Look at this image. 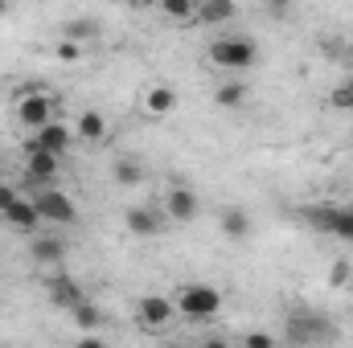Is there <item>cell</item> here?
<instances>
[{"instance_id":"f546056e","label":"cell","mask_w":353,"mask_h":348,"mask_svg":"<svg viewBox=\"0 0 353 348\" xmlns=\"http://www.w3.org/2000/svg\"><path fill=\"white\" fill-rule=\"evenodd\" d=\"M4 12H8V0H0V17H4Z\"/></svg>"},{"instance_id":"30bf717a","label":"cell","mask_w":353,"mask_h":348,"mask_svg":"<svg viewBox=\"0 0 353 348\" xmlns=\"http://www.w3.org/2000/svg\"><path fill=\"white\" fill-rule=\"evenodd\" d=\"M0 217H4V221H8L12 230H21V234H33V230L41 226V213H37L33 197H21V193H17V201H12V205H8V209L0 213Z\"/></svg>"},{"instance_id":"ffe728a7","label":"cell","mask_w":353,"mask_h":348,"mask_svg":"<svg viewBox=\"0 0 353 348\" xmlns=\"http://www.w3.org/2000/svg\"><path fill=\"white\" fill-rule=\"evenodd\" d=\"M62 254H66V246H62L58 238H37V242H33V259L37 262H58Z\"/></svg>"},{"instance_id":"9c48e42d","label":"cell","mask_w":353,"mask_h":348,"mask_svg":"<svg viewBox=\"0 0 353 348\" xmlns=\"http://www.w3.org/2000/svg\"><path fill=\"white\" fill-rule=\"evenodd\" d=\"M165 213L181 221V226H189V221H197V213H201V201H197V193L193 188H185V184H176L173 193H169V201H165Z\"/></svg>"},{"instance_id":"83f0119b","label":"cell","mask_w":353,"mask_h":348,"mask_svg":"<svg viewBox=\"0 0 353 348\" xmlns=\"http://www.w3.org/2000/svg\"><path fill=\"white\" fill-rule=\"evenodd\" d=\"M243 345L247 348H271L275 345V336H267V332H251V336H243Z\"/></svg>"},{"instance_id":"d4e9b609","label":"cell","mask_w":353,"mask_h":348,"mask_svg":"<svg viewBox=\"0 0 353 348\" xmlns=\"http://www.w3.org/2000/svg\"><path fill=\"white\" fill-rule=\"evenodd\" d=\"M350 283H353V266L345 259L333 262V270H329V287H350Z\"/></svg>"},{"instance_id":"8992f818","label":"cell","mask_w":353,"mask_h":348,"mask_svg":"<svg viewBox=\"0 0 353 348\" xmlns=\"http://www.w3.org/2000/svg\"><path fill=\"white\" fill-rule=\"evenodd\" d=\"M50 119H54V98H50L46 90H25V94L17 98V123H21V127L37 131V127L50 123Z\"/></svg>"},{"instance_id":"44dd1931","label":"cell","mask_w":353,"mask_h":348,"mask_svg":"<svg viewBox=\"0 0 353 348\" xmlns=\"http://www.w3.org/2000/svg\"><path fill=\"white\" fill-rule=\"evenodd\" d=\"M70 316H74V324H79V328H99V324H103V312H99L94 303H87V299H83V303H74V307H70Z\"/></svg>"},{"instance_id":"e0dca14e","label":"cell","mask_w":353,"mask_h":348,"mask_svg":"<svg viewBox=\"0 0 353 348\" xmlns=\"http://www.w3.org/2000/svg\"><path fill=\"white\" fill-rule=\"evenodd\" d=\"M218 226H222V234H226V238H234V242L251 238V217H247L243 209H222Z\"/></svg>"},{"instance_id":"5bb4252c","label":"cell","mask_w":353,"mask_h":348,"mask_svg":"<svg viewBox=\"0 0 353 348\" xmlns=\"http://www.w3.org/2000/svg\"><path fill=\"white\" fill-rule=\"evenodd\" d=\"M50 299L58 303V307H74V303H83L87 295H83V287L74 283V279H66V274H58V279H50Z\"/></svg>"},{"instance_id":"ba28073f","label":"cell","mask_w":353,"mask_h":348,"mask_svg":"<svg viewBox=\"0 0 353 348\" xmlns=\"http://www.w3.org/2000/svg\"><path fill=\"white\" fill-rule=\"evenodd\" d=\"M33 144H37V148H46V152H54V156H66V152H70V144H74V131H70L66 123L50 119V123H41V127H37Z\"/></svg>"},{"instance_id":"1f68e13d","label":"cell","mask_w":353,"mask_h":348,"mask_svg":"<svg viewBox=\"0 0 353 348\" xmlns=\"http://www.w3.org/2000/svg\"><path fill=\"white\" fill-rule=\"evenodd\" d=\"M350 287H353V283H350Z\"/></svg>"},{"instance_id":"7a4b0ae2","label":"cell","mask_w":353,"mask_h":348,"mask_svg":"<svg viewBox=\"0 0 353 348\" xmlns=\"http://www.w3.org/2000/svg\"><path fill=\"white\" fill-rule=\"evenodd\" d=\"M300 217L312 230H321V234H333L341 242H353V205H308Z\"/></svg>"},{"instance_id":"ac0fdd59","label":"cell","mask_w":353,"mask_h":348,"mask_svg":"<svg viewBox=\"0 0 353 348\" xmlns=\"http://www.w3.org/2000/svg\"><path fill=\"white\" fill-rule=\"evenodd\" d=\"M234 17V0H197V17L193 21H210V25H222Z\"/></svg>"},{"instance_id":"6da1fadb","label":"cell","mask_w":353,"mask_h":348,"mask_svg":"<svg viewBox=\"0 0 353 348\" xmlns=\"http://www.w3.org/2000/svg\"><path fill=\"white\" fill-rule=\"evenodd\" d=\"M173 303H176V316H185L193 324H205V320H214L222 312V291L210 287V283H185Z\"/></svg>"},{"instance_id":"7402d4cb","label":"cell","mask_w":353,"mask_h":348,"mask_svg":"<svg viewBox=\"0 0 353 348\" xmlns=\"http://www.w3.org/2000/svg\"><path fill=\"white\" fill-rule=\"evenodd\" d=\"M243 102H247V87L243 83H222L218 87V107L230 111V107H243Z\"/></svg>"},{"instance_id":"7c38bea8","label":"cell","mask_w":353,"mask_h":348,"mask_svg":"<svg viewBox=\"0 0 353 348\" xmlns=\"http://www.w3.org/2000/svg\"><path fill=\"white\" fill-rule=\"evenodd\" d=\"M144 111H148L152 119L173 115L176 111V87H169V83H152V87L144 90Z\"/></svg>"},{"instance_id":"603a6c76","label":"cell","mask_w":353,"mask_h":348,"mask_svg":"<svg viewBox=\"0 0 353 348\" xmlns=\"http://www.w3.org/2000/svg\"><path fill=\"white\" fill-rule=\"evenodd\" d=\"M54 58H58V62H66V66H74V62L83 58V41L62 37V41H58V50H54Z\"/></svg>"},{"instance_id":"f1b7e54d","label":"cell","mask_w":353,"mask_h":348,"mask_svg":"<svg viewBox=\"0 0 353 348\" xmlns=\"http://www.w3.org/2000/svg\"><path fill=\"white\" fill-rule=\"evenodd\" d=\"M288 8H292V0H267V12H271V17H283Z\"/></svg>"},{"instance_id":"277c9868","label":"cell","mask_w":353,"mask_h":348,"mask_svg":"<svg viewBox=\"0 0 353 348\" xmlns=\"http://www.w3.org/2000/svg\"><path fill=\"white\" fill-rule=\"evenodd\" d=\"M33 205H37L41 221H54V226H74V221H79V205H74L62 188L41 184V188H37V197H33Z\"/></svg>"},{"instance_id":"4316f807","label":"cell","mask_w":353,"mask_h":348,"mask_svg":"<svg viewBox=\"0 0 353 348\" xmlns=\"http://www.w3.org/2000/svg\"><path fill=\"white\" fill-rule=\"evenodd\" d=\"M12 201H17V188H12V180H4V176H0V213H4Z\"/></svg>"},{"instance_id":"52a82bcc","label":"cell","mask_w":353,"mask_h":348,"mask_svg":"<svg viewBox=\"0 0 353 348\" xmlns=\"http://www.w3.org/2000/svg\"><path fill=\"white\" fill-rule=\"evenodd\" d=\"M288 340L312 345V340H337V328L325 316H292L288 320Z\"/></svg>"},{"instance_id":"4dcf8cb0","label":"cell","mask_w":353,"mask_h":348,"mask_svg":"<svg viewBox=\"0 0 353 348\" xmlns=\"http://www.w3.org/2000/svg\"><path fill=\"white\" fill-rule=\"evenodd\" d=\"M136 4H144V0H136Z\"/></svg>"},{"instance_id":"484cf974","label":"cell","mask_w":353,"mask_h":348,"mask_svg":"<svg viewBox=\"0 0 353 348\" xmlns=\"http://www.w3.org/2000/svg\"><path fill=\"white\" fill-rule=\"evenodd\" d=\"M337 111H353V83H341V87L333 90V98H329Z\"/></svg>"},{"instance_id":"cb8c5ba5","label":"cell","mask_w":353,"mask_h":348,"mask_svg":"<svg viewBox=\"0 0 353 348\" xmlns=\"http://www.w3.org/2000/svg\"><path fill=\"white\" fill-rule=\"evenodd\" d=\"M94 33H99V29H94L90 17H79V21L66 25V37H74V41H87V37H94Z\"/></svg>"},{"instance_id":"9a60e30c","label":"cell","mask_w":353,"mask_h":348,"mask_svg":"<svg viewBox=\"0 0 353 348\" xmlns=\"http://www.w3.org/2000/svg\"><path fill=\"white\" fill-rule=\"evenodd\" d=\"M74 135H79L83 144H103V140H107V119H103L99 111H83V115H79Z\"/></svg>"},{"instance_id":"5b68a950","label":"cell","mask_w":353,"mask_h":348,"mask_svg":"<svg viewBox=\"0 0 353 348\" xmlns=\"http://www.w3.org/2000/svg\"><path fill=\"white\" fill-rule=\"evenodd\" d=\"M173 320H176V303L169 295H144V299L136 303V324H140L144 332H165Z\"/></svg>"},{"instance_id":"2e32d148","label":"cell","mask_w":353,"mask_h":348,"mask_svg":"<svg viewBox=\"0 0 353 348\" xmlns=\"http://www.w3.org/2000/svg\"><path fill=\"white\" fill-rule=\"evenodd\" d=\"M111 180H115L119 188H136V184H144V164L132 160V156H119V160L111 164Z\"/></svg>"},{"instance_id":"4fadbf2b","label":"cell","mask_w":353,"mask_h":348,"mask_svg":"<svg viewBox=\"0 0 353 348\" xmlns=\"http://www.w3.org/2000/svg\"><path fill=\"white\" fill-rule=\"evenodd\" d=\"M161 226H165V217H161L157 209H148V205H136V209H128V230H132L136 238H152Z\"/></svg>"},{"instance_id":"3957f363","label":"cell","mask_w":353,"mask_h":348,"mask_svg":"<svg viewBox=\"0 0 353 348\" xmlns=\"http://www.w3.org/2000/svg\"><path fill=\"white\" fill-rule=\"evenodd\" d=\"M255 41L251 37H218V41H210V62L214 66H222V70H247V66H255Z\"/></svg>"},{"instance_id":"d6986e66","label":"cell","mask_w":353,"mask_h":348,"mask_svg":"<svg viewBox=\"0 0 353 348\" xmlns=\"http://www.w3.org/2000/svg\"><path fill=\"white\" fill-rule=\"evenodd\" d=\"M161 12H165L169 21L193 25V17H197V0H161Z\"/></svg>"},{"instance_id":"8fae6325","label":"cell","mask_w":353,"mask_h":348,"mask_svg":"<svg viewBox=\"0 0 353 348\" xmlns=\"http://www.w3.org/2000/svg\"><path fill=\"white\" fill-rule=\"evenodd\" d=\"M58 160H62V156H54V152L29 144V164H25V173H29L33 184H54V176H58Z\"/></svg>"}]
</instances>
